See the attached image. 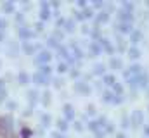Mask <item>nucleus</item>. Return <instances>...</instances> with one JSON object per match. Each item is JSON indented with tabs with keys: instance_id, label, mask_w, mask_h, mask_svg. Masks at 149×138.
I'll use <instances>...</instances> for the list:
<instances>
[{
	"instance_id": "f257e3e1",
	"label": "nucleus",
	"mask_w": 149,
	"mask_h": 138,
	"mask_svg": "<svg viewBox=\"0 0 149 138\" xmlns=\"http://www.w3.org/2000/svg\"><path fill=\"white\" fill-rule=\"evenodd\" d=\"M130 123H132L134 128H137V126L142 123V112H141V110H134L132 116H130Z\"/></svg>"
},
{
	"instance_id": "f03ea898",
	"label": "nucleus",
	"mask_w": 149,
	"mask_h": 138,
	"mask_svg": "<svg viewBox=\"0 0 149 138\" xmlns=\"http://www.w3.org/2000/svg\"><path fill=\"white\" fill-rule=\"evenodd\" d=\"M73 88L76 90V92H78V93H83V95L90 92V86L87 85V81H78V83H74Z\"/></svg>"
},
{
	"instance_id": "7ed1b4c3",
	"label": "nucleus",
	"mask_w": 149,
	"mask_h": 138,
	"mask_svg": "<svg viewBox=\"0 0 149 138\" xmlns=\"http://www.w3.org/2000/svg\"><path fill=\"white\" fill-rule=\"evenodd\" d=\"M17 34H19L23 40H28V38L33 36V31H30L26 26H17Z\"/></svg>"
},
{
	"instance_id": "20e7f679",
	"label": "nucleus",
	"mask_w": 149,
	"mask_h": 138,
	"mask_svg": "<svg viewBox=\"0 0 149 138\" xmlns=\"http://www.w3.org/2000/svg\"><path fill=\"white\" fill-rule=\"evenodd\" d=\"M38 90H28L26 92V97H28V102L31 104V105H35L37 104V100H38Z\"/></svg>"
},
{
	"instance_id": "39448f33",
	"label": "nucleus",
	"mask_w": 149,
	"mask_h": 138,
	"mask_svg": "<svg viewBox=\"0 0 149 138\" xmlns=\"http://www.w3.org/2000/svg\"><path fill=\"white\" fill-rule=\"evenodd\" d=\"M135 79H139V86H141V88H144V86H148L149 85V74L146 72V71L141 72L139 78H135Z\"/></svg>"
},
{
	"instance_id": "423d86ee",
	"label": "nucleus",
	"mask_w": 149,
	"mask_h": 138,
	"mask_svg": "<svg viewBox=\"0 0 149 138\" xmlns=\"http://www.w3.org/2000/svg\"><path fill=\"white\" fill-rule=\"evenodd\" d=\"M38 48H40L38 45H31V43H28V41H24V43H23V52H24V54H28V55H30V54H33L35 50H38Z\"/></svg>"
},
{
	"instance_id": "0eeeda50",
	"label": "nucleus",
	"mask_w": 149,
	"mask_h": 138,
	"mask_svg": "<svg viewBox=\"0 0 149 138\" xmlns=\"http://www.w3.org/2000/svg\"><path fill=\"white\" fill-rule=\"evenodd\" d=\"M109 68L111 69H121L123 68V61H121L120 57H111V61H109Z\"/></svg>"
},
{
	"instance_id": "6e6552de",
	"label": "nucleus",
	"mask_w": 149,
	"mask_h": 138,
	"mask_svg": "<svg viewBox=\"0 0 149 138\" xmlns=\"http://www.w3.org/2000/svg\"><path fill=\"white\" fill-rule=\"evenodd\" d=\"M33 81L38 83V85H47L49 83V78L43 76V74H40V72H37V74H33Z\"/></svg>"
},
{
	"instance_id": "1a4fd4ad",
	"label": "nucleus",
	"mask_w": 149,
	"mask_h": 138,
	"mask_svg": "<svg viewBox=\"0 0 149 138\" xmlns=\"http://www.w3.org/2000/svg\"><path fill=\"white\" fill-rule=\"evenodd\" d=\"M19 54V47L16 43H9V50H7V55L9 57H16Z\"/></svg>"
},
{
	"instance_id": "9d476101",
	"label": "nucleus",
	"mask_w": 149,
	"mask_h": 138,
	"mask_svg": "<svg viewBox=\"0 0 149 138\" xmlns=\"http://www.w3.org/2000/svg\"><path fill=\"white\" fill-rule=\"evenodd\" d=\"M50 57H52V55H50V52H40V55L37 57V61H38V62L47 64V62L50 61Z\"/></svg>"
},
{
	"instance_id": "9b49d317",
	"label": "nucleus",
	"mask_w": 149,
	"mask_h": 138,
	"mask_svg": "<svg viewBox=\"0 0 149 138\" xmlns=\"http://www.w3.org/2000/svg\"><path fill=\"white\" fill-rule=\"evenodd\" d=\"M108 19H109V16H108L106 12H101V14H99V16L95 17V24L99 26L101 23H108Z\"/></svg>"
},
{
	"instance_id": "f8f14e48",
	"label": "nucleus",
	"mask_w": 149,
	"mask_h": 138,
	"mask_svg": "<svg viewBox=\"0 0 149 138\" xmlns=\"http://www.w3.org/2000/svg\"><path fill=\"white\" fill-rule=\"evenodd\" d=\"M118 30H120L121 33H132V24H130V23H121V24L118 26Z\"/></svg>"
},
{
	"instance_id": "ddd939ff",
	"label": "nucleus",
	"mask_w": 149,
	"mask_h": 138,
	"mask_svg": "<svg viewBox=\"0 0 149 138\" xmlns=\"http://www.w3.org/2000/svg\"><path fill=\"white\" fill-rule=\"evenodd\" d=\"M40 121H42V126H43V128H47V126L50 124L52 117H50V114H42V116H40Z\"/></svg>"
},
{
	"instance_id": "4468645a",
	"label": "nucleus",
	"mask_w": 149,
	"mask_h": 138,
	"mask_svg": "<svg viewBox=\"0 0 149 138\" xmlns=\"http://www.w3.org/2000/svg\"><path fill=\"white\" fill-rule=\"evenodd\" d=\"M2 9H3V12L10 14V12H14V3L12 2H3L2 3Z\"/></svg>"
},
{
	"instance_id": "2eb2a0df",
	"label": "nucleus",
	"mask_w": 149,
	"mask_h": 138,
	"mask_svg": "<svg viewBox=\"0 0 149 138\" xmlns=\"http://www.w3.org/2000/svg\"><path fill=\"white\" fill-rule=\"evenodd\" d=\"M120 19H121L123 23H128V21H132V14H130L128 10H121V12H120Z\"/></svg>"
},
{
	"instance_id": "dca6fc26",
	"label": "nucleus",
	"mask_w": 149,
	"mask_h": 138,
	"mask_svg": "<svg viewBox=\"0 0 149 138\" xmlns=\"http://www.w3.org/2000/svg\"><path fill=\"white\" fill-rule=\"evenodd\" d=\"M128 57H130V59H139V57H141V50L135 48V47H132V48L128 50Z\"/></svg>"
},
{
	"instance_id": "f3484780",
	"label": "nucleus",
	"mask_w": 149,
	"mask_h": 138,
	"mask_svg": "<svg viewBox=\"0 0 149 138\" xmlns=\"http://www.w3.org/2000/svg\"><path fill=\"white\" fill-rule=\"evenodd\" d=\"M141 38H142V33L141 31H132V34H130V41L132 43H139Z\"/></svg>"
},
{
	"instance_id": "a211bd4d",
	"label": "nucleus",
	"mask_w": 149,
	"mask_h": 138,
	"mask_svg": "<svg viewBox=\"0 0 149 138\" xmlns=\"http://www.w3.org/2000/svg\"><path fill=\"white\" fill-rule=\"evenodd\" d=\"M56 126H57L59 131H66V130H68V123H66L64 119H59V121L56 123Z\"/></svg>"
},
{
	"instance_id": "6ab92c4d",
	"label": "nucleus",
	"mask_w": 149,
	"mask_h": 138,
	"mask_svg": "<svg viewBox=\"0 0 149 138\" xmlns=\"http://www.w3.org/2000/svg\"><path fill=\"white\" fill-rule=\"evenodd\" d=\"M64 114H66V117H68V119H71V117L74 116V112H73V107H71L70 104H66V105H64Z\"/></svg>"
},
{
	"instance_id": "aec40b11",
	"label": "nucleus",
	"mask_w": 149,
	"mask_h": 138,
	"mask_svg": "<svg viewBox=\"0 0 149 138\" xmlns=\"http://www.w3.org/2000/svg\"><path fill=\"white\" fill-rule=\"evenodd\" d=\"M28 79H30V78H28V74H26V72H19V74H17V81H19L21 85H26V83H28Z\"/></svg>"
},
{
	"instance_id": "412c9836",
	"label": "nucleus",
	"mask_w": 149,
	"mask_h": 138,
	"mask_svg": "<svg viewBox=\"0 0 149 138\" xmlns=\"http://www.w3.org/2000/svg\"><path fill=\"white\" fill-rule=\"evenodd\" d=\"M104 71H106L104 64H95L94 66V74H104Z\"/></svg>"
},
{
	"instance_id": "4be33fe9",
	"label": "nucleus",
	"mask_w": 149,
	"mask_h": 138,
	"mask_svg": "<svg viewBox=\"0 0 149 138\" xmlns=\"http://www.w3.org/2000/svg\"><path fill=\"white\" fill-rule=\"evenodd\" d=\"M90 55H99L101 54V47L99 45H95V43H90Z\"/></svg>"
},
{
	"instance_id": "5701e85b",
	"label": "nucleus",
	"mask_w": 149,
	"mask_h": 138,
	"mask_svg": "<svg viewBox=\"0 0 149 138\" xmlns=\"http://www.w3.org/2000/svg\"><path fill=\"white\" fill-rule=\"evenodd\" d=\"M64 24H66V26H64V30H66L68 33H71V31L74 30V23L71 21V19H70V21H64Z\"/></svg>"
},
{
	"instance_id": "b1692460",
	"label": "nucleus",
	"mask_w": 149,
	"mask_h": 138,
	"mask_svg": "<svg viewBox=\"0 0 149 138\" xmlns=\"http://www.w3.org/2000/svg\"><path fill=\"white\" fill-rule=\"evenodd\" d=\"M40 74L49 76V74H50V66H49V64H43V66H42V69H40Z\"/></svg>"
},
{
	"instance_id": "393cba45",
	"label": "nucleus",
	"mask_w": 149,
	"mask_h": 138,
	"mask_svg": "<svg viewBox=\"0 0 149 138\" xmlns=\"http://www.w3.org/2000/svg\"><path fill=\"white\" fill-rule=\"evenodd\" d=\"M47 45H49V47H52V48H56V47H59V43H57V40H56L54 36H50V38L47 40Z\"/></svg>"
},
{
	"instance_id": "a878e982",
	"label": "nucleus",
	"mask_w": 149,
	"mask_h": 138,
	"mask_svg": "<svg viewBox=\"0 0 149 138\" xmlns=\"http://www.w3.org/2000/svg\"><path fill=\"white\" fill-rule=\"evenodd\" d=\"M42 102L45 104V105H49V104H50V93H49V92L42 93Z\"/></svg>"
},
{
	"instance_id": "bb28decb",
	"label": "nucleus",
	"mask_w": 149,
	"mask_h": 138,
	"mask_svg": "<svg viewBox=\"0 0 149 138\" xmlns=\"http://www.w3.org/2000/svg\"><path fill=\"white\" fill-rule=\"evenodd\" d=\"M52 81H54V86H56V88H61V86L64 85V81H63V78H54Z\"/></svg>"
},
{
	"instance_id": "cd10ccee",
	"label": "nucleus",
	"mask_w": 149,
	"mask_h": 138,
	"mask_svg": "<svg viewBox=\"0 0 149 138\" xmlns=\"http://www.w3.org/2000/svg\"><path fill=\"white\" fill-rule=\"evenodd\" d=\"M101 99H102L104 102H111V100H113V93H111V92H106V93H104Z\"/></svg>"
},
{
	"instance_id": "c85d7f7f",
	"label": "nucleus",
	"mask_w": 149,
	"mask_h": 138,
	"mask_svg": "<svg viewBox=\"0 0 149 138\" xmlns=\"http://www.w3.org/2000/svg\"><path fill=\"white\" fill-rule=\"evenodd\" d=\"M104 83L106 85H114V76H104Z\"/></svg>"
},
{
	"instance_id": "c756f323",
	"label": "nucleus",
	"mask_w": 149,
	"mask_h": 138,
	"mask_svg": "<svg viewBox=\"0 0 149 138\" xmlns=\"http://www.w3.org/2000/svg\"><path fill=\"white\" fill-rule=\"evenodd\" d=\"M88 128H90L92 131H97V130H99V126H97L95 121H90V123H88Z\"/></svg>"
},
{
	"instance_id": "7c9ffc66",
	"label": "nucleus",
	"mask_w": 149,
	"mask_h": 138,
	"mask_svg": "<svg viewBox=\"0 0 149 138\" xmlns=\"http://www.w3.org/2000/svg\"><path fill=\"white\" fill-rule=\"evenodd\" d=\"M81 16H83V17H92V16H94V12H92V10H90V9H85V10H83V14H81Z\"/></svg>"
},
{
	"instance_id": "2f4dec72",
	"label": "nucleus",
	"mask_w": 149,
	"mask_h": 138,
	"mask_svg": "<svg viewBox=\"0 0 149 138\" xmlns=\"http://www.w3.org/2000/svg\"><path fill=\"white\" fill-rule=\"evenodd\" d=\"M16 23H17V24H19V23L23 24V23H24V16H23V14H16Z\"/></svg>"
},
{
	"instance_id": "473e14b6",
	"label": "nucleus",
	"mask_w": 149,
	"mask_h": 138,
	"mask_svg": "<svg viewBox=\"0 0 149 138\" xmlns=\"http://www.w3.org/2000/svg\"><path fill=\"white\" fill-rule=\"evenodd\" d=\"M128 124H130V123H128V116H123V119H121V126H123V128H128Z\"/></svg>"
},
{
	"instance_id": "72a5a7b5",
	"label": "nucleus",
	"mask_w": 149,
	"mask_h": 138,
	"mask_svg": "<svg viewBox=\"0 0 149 138\" xmlns=\"http://www.w3.org/2000/svg\"><path fill=\"white\" fill-rule=\"evenodd\" d=\"M87 114H90V116L95 114V107H94V105H88V107H87Z\"/></svg>"
},
{
	"instance_id": "f704fd0d",
	"label": "nucleus",
	"mask_w": 149,
	"mask_h": 138,
	"mask_svg": "<svg viewBox=\"0 0 149 138\" xmlns=\"http://www.w3.org/2000/svg\"><path fill=\"white\" fill-rule=\"evenodd\" d=\"M123 7H125V9H130V10H132V9H134V3H132V2H123Z\"/></svg>"
},
{
	"instance_id": "c9c22d12",
	"label": "nucleus",
	"mask_w": 149,
	"mask_h": 138,
	"mask_svg": "<svg viewBox=\"0 0 149 138\" xmlns=\"http://www.w3.org/2000/svg\"><path fill=\"white\" fill-rule=\"evenodd\" d=\"M74 130H76V131H83V126H81L78 121H74Z\"/></svg>"
},
{
	"instance_id": "e433bc0d",
	"label": "nucleus",
	"mask_w": 149,
	"mask_h": 138,
	"mask_svg": "<svg viewBox=\"0 0 149 138\" xmlns=\"http://www.w3.org/2000/svg\"><path fill=\"white\" fill-rule=\"evenodd\" d=\"M66 69H68V66H66V64H59V66H57V71H59V72H64Z\"/></svg>"
},
{
	"instance_id": "4c0bfd02",
	"label": "nucleus",
	"mask_w": 149,
	"mask_h": 138,
	"mask_svg": "<svg viewBox=\"0 0 149 138\" xmlns=\"http://www.w3.org/2000/svg\"><path fill=\"white\" fill-rule=\"evenodd\" d=\"M52 138H66V137H64L63 133H59V131H54V133H52Z\"/></svg>"
},
{
	"instance_id": "58836bf2",
	"label": "nucleus",
	"mask_w": 149,
	"mask_h": 138,
	"mask_svg": "<svg viewBox=\"0 0 149 138\" xmlns=\"http://www.w3.org/2000/svg\"><path fill=\"white\" fill-rule=\"evenodd\" d=\"M7 109L9 110H14L16 109V102H7Z\"/></svg>"
},
{
	"instance_id": "ea45409f",
	"label": "nucleus",
	"mask_w": 149,
	"mask_h": 138,
	"mask_svg": "<svg viewBox=\"0 0 149 138\" xmlns=\"http://www.w3.org/2000/svg\"><path fill=\"white\" fill-rule=\"evenodd\" d=\"M5 26H7V21H5L3 17H0V30H3Z\"/></svg>"
},
{
	"instance_id": "a19ab883",
	"label": "nucleus",
	"mask_w": 149,
	"mask_h": 138,
	"mask_svg": "<svg viewBox=\"0 0 149 138\" xmlns=\"http://www.w3.org/2000/svg\"><path fill=\"white\" fill-rule=\"evenodd\" d=\"M30 135H31L30 130H23V138H30Z\"/></svg>"
},
{
	"instance_id": "79ce46f5",
	"label": "nucleus",
	"mask_w": 149,
	"mask_h": 138,
	"mask_svg": "<svg viewBox=\"0 0 149 138\" xmlns=\"http://www.w3.org/2000/svg\"><path fill=\"white\" fill-rule=\"evenodd\" d=\"M35 30H37V31H42V30H43V24H42V23H37V24H35Z\"/></svg>"
},
{
	"instance_id": "37998d69",
	"label": "nucleus",
	"mask_w": 149,
	"mask_h": 138,
	"mask_svg": "<svg viewBox=\"0 0 149 138\" xmlns=\"http://www.w3.org/2000/svg\"><path fill=\"white\" fill-rule=\"evenodd\" d=\"M92 5H94V7H97V9H99V7H104V2H94V3H92Z\"/></svg>"
},
{
	"instance_id": "c03bdc74",
	"label": "nucleus",
	"mask_w": 149,
	"mask_h": 138,
	"mask_svg": "<svg viewBox=\"0 0 149 138\" xmlns=\"http://www.w3.org/2000/svg\"><path fill=\"white\" fill-rule=\"evenodd\" d=\"M3 85H5V81H3V79H2V78H0V92H2V90H3Z\"/></svg>"
},
{
	"instance_id": "a18cd8bd",
	"label": "nucleus",
	"mask_w": 149,
	"mask_h": 138,
	"mask_svg": "<svg viewBox=\"0 0 149 138\" xmlns=\"http://www.w3.org/2000/svg\"><path fill=\"white\" fill-rule=\"evenodd\" d=\"M81 31H83V33L87 34L88 31H90V28H87V26H83V28H81Z\"/></svg>"
},
{
	"instance_id": "49530a36",
	"label": "nucleus",
	"mask_w": 149,
	"mask_h": 138,
	"mask_svg": "<svg viewBox=\"0 0 149 138\" xmlns=\"http://www.w3.org/2000/svg\"><path fill=\"white\" fill-rule=\"evenodd\" d=\"M78 74H80L78 71H74V69H73V71H71V76H73V78H74V76H78Z\"/></svg>"
},
{
	"instance_id": "de8ad7c7",
	"label": "nucleus",
	"mask_w": 149,
	"mask_h": 138,
	"mask_svg": "<svg viewBox=\"0 0 149 138\" xmlns=\"http://www.w3.org/2000/svg\"><path fill=\"white\" fill-rule=\"evenodd\" d=\"M116 138H127V137H125V133H118V135H116Z\"/></svg>"
},
{
	"instance_id": "09e8293b",
	"label": "nucleus",
	"mask_w": 149,
	"mask_h": 138,
	"mask_svg": "<svg viewBox=\"0 0 149 138\" xmlns=\"http://www.w3.org/2000/svg\"><path fill=\"white\" fill-rule=\"evenodd\" d=\"M0 41H3V33H0Z\"/></svg>"
},
{
	"instance_id": "8fccbe9b",
	"label": "nucleus",
	"mask_w": 149,
	"mask_h": 138,
	"mask_svg": "<svg viewBox=\"0 0 149 138\" xmlns=\"http://www.w3.org/2000/svg\"><path fill=\"white\" fill-rule=\"evenodd\" d=\"M0 64H2V62H0Z\"/></svg>"
}]
</instances>
